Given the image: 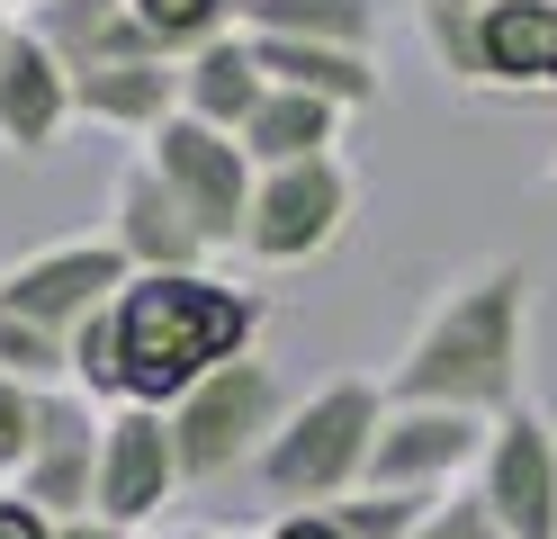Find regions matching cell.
I'll use <instances>...</instances> for the list:
<instances>
[{
    "label": "cell",
    "instance_id": "cell-1",
    "mask_svg": "<svg viewBox=\"0 0 557 539\" xmlns=\"http://www.w3.org/2000/svg\"><path fill=\"white\" fill-rule=\"evenodd\" d=\"M261 315L270 306L252 297V287H225L216 270L126 279L117 306L99 323H82L73 387L90 395V405H153V414H171L207 369H225V359L252 351Z\"/></svg>",
    "mask_w": 557,
    "mask_h": 539
},
{
    "label": "cell",
    "instance_id": "cell-2",
    "mask_svg": "<svg viewBox=\"0 0 557 539\" xmlns=\"http://www.w3.org/2000/svg\"><path fill=\"white\" fill-rule=\"evenodd\" d=\"M531 306H540V287L521 252L459 270L405 333L396 369H387V405H459L485 422L521 405L531 395Z\"/></svg>",
    "mask_w": 557,
    "mask_h": 539
},
{
    "label": "cell",
    "instance_id": "cell-3",
    "mask_svg": "<svg viewBox=\"0 0 557 539\" xmlns=\"http://www.w3.org/2000/svg\"><path fill=\"white\" fill-rule=\"evenodd\" d=\"M377 431H387V378L342 369V378H324L315 395L288 405V422H278L270 450L252 458V477H261V494L297 503V513H324V503L369 486Z\"/></svg>",
    "mask_w": 557,
    "mask_h": 539
},
{
    "label": "cell",
    "instance_id": "cell-4",
    "mask_svg": "<svg viewBox=\"0 0 557 539\" xmlns=\"http://www.w3.org/2000/svg\"><path fill=\"white\" fill-rule=\"evenodd\" d=\"M297 395L278 387V369L261 351L225 359V369H207L181 405H171V450H181V486H216L234 467H252L270 450V431L288 422Z\"/></svg>",
    "mask_w": 557,
    "mask_h": 539
},
{
    "label": "cell",
    "instance_id": "cell-5",
    "mask_svg": "<svg viewBox=\"0 0 557 539\" xmlns=\"http://www.w3.org/2000/svg\"><path fill=\"white\" fill-rule=\"evenodd\" d=\"M360 216V171L351 154L324 162H288V171H252V216H243V252L261 270H306L351 234Z\"/></svg>",
    "mask_w": 557,
    "mask_h": 539
},
{
    "label": "cell",
    "instance_id": "cell-6",
    "mask_svg": "<svg viewBox=\"0 0 557 539\" xmlns=\"http://www.w3.org/2000/svg\"><path fill=\"white\" fill-rule=\"evenodd\" d=\"M449 90L476 99H557V0H495L468 27L423 36Z\"/></svg>",
    "mask_w": 557,
    "mask_h": 539
},
{
    "label": "cell",
    "instance_id": "cell-7",
    "mask_svg": "<svg viewBox=\"0 0 557 539\" xmlns=\"http://www.w3.org/2000/svg\"><path fill=\"white\" fill-rule=\"evenodd\" d=\"M126 252L109 234H54L37 252H18V261H0V315H18V323H37V333L54 342H82V323H99L117 306V287H126Z\"/></svg>",
    "mask_w": 557,
    "mask_h": 539
},
{
    "label": "cell",
    "instance_id": "cell-8",
    "mask_svg": "<svg viewBox=\"0 0 557 539\" xmlns=\"http://www.w3.org/2000/svg\"><path fill=\"white\" fill-rule=\"evenodd\" d=\"M145 162L181 216L198 225L207 252H243V216H252V154H243L234 135L198 126V118H171L162 135H145Z\"/></svg>",
    "mask_w": 557,
    "mask_h": 539
},
{
    "label": "cell",
    "instance_id": "cell-9",
    "mask_svg": "<svg viewBox=\"0 0 557 539\" xmlns=\"http://www.w3.org/2000/svg\"><path fill=\"white\" fill-rule=\"evenodd\" d=\"M468 494L495 513L504 539H557V414L540 395H521V405L495 414Z\"/></svg>",
    "mask_w": 557,
    "mask_h": 539
},
{
    "label": "cell",
    "instance_id": "cell-10",
    "mask_svg": "<svg viewBox=\"0 0 557 539\" xmlns=\"http://www.w3.org/2000/svg\"><path fill=\"white\" fill-rule=\"evenodd\" d=\"M485 414L459 405H387V431L369 450V486L377 494H449V477H468L485 458Z\"/></svg>",
    "mask_w": 557,
    "mask_h": 539
},
{
    "label": "cell",
    "instance_id": "cell-11",
    "mask_svg": "<svg viewBox=\"0 0 557 539\" xmlns=\"http://www.w3.org/2000/svg\"><path fill=\"white\" fill-rule=\"evenodd\" d=\"M171 494H181L171 414H153V405H109V414H99V522L145 530Z\"/></svg>",
    "mask_w": 557,
    "mask_h": 539
},
{
    "label": "cell",
    "instance_id": "cell-12",
    "mask_svg": "<svg viewBox=\"0 0 557 539\" xmlns=\"http://www.w3.org/2000/svg\"><path fill=\"white\" fill-rule=\"evenodd\" d=\"M99 234L126 252V270H135V279H181V270H207V261H216V252L198 243V225L181 216V198H171L162 180H153V162H145V154L117 171Z\"/></svg>",
    "mask_w": 557,
    "mask_h": 539
},
{
    "label": "cell",
    "instance_id": "cell-13",
    "mask_svg": "<svg viewBox=\"0 0 557 539\" xmlns=\"http://www.w3.org/2000/svg\"><path fill=\"white\" fill-rule=\"evenodd\" d=\"M18 494L37 503L46 522L99 513V405L82 387H54L46 395V431H37V458L18 467Z\"/></svg>",
    "mask_w": 557,
    "mask_h": 539
},
{
    "label": "cell",
    "instance_id": "cell-14",
    "mask_svg": "<svg viewBox=\"0 0 557 539\" xmlns=\"http://www.w3.org/2000/svg\"><path fill=\"white\" fill-rule=\"evenodd\" d=\"M63 126H73V72L54 63V46L37 27H18L0 46V154H54Z\"/></svg>",
    "mask_w": 557,
    "mask_h": 539
},
{
    "label": "cell",
    "instance_id": "cell-15",
    "mask_svg": "<svg viewBox=\"0 0 557 539\" xmlns=\"http://www.w3.org/2000/svg\"><path fill=\"white\" fill-rule=\"evenodd\" d=\"M73 118L117 126V135H162L171 118H181V63L171 54H135V63L73 72Z\"/></svg>",
    "mask_w": 557,
    "mask_h": 539
},
{
    "label": "cell",
    "instance_id": "cell-16",
    "mask_svg": "<svg viewBox=\"0 0 557 539\" xmlns=\"http://www.w3.org/2000/svg\"><path fill=\"white\" fill-rule=\"evenodd\" d=\"M252 54L278 90H306L342 108V118H369L377 99H387V72H377V54H342V46H288V36H252Z\"/></svg>",
    "mask_w": 557,
    "mask_h": 539
},
{
    "label": "cell",
    "instance_id": "cell-17",
    "mask_svg": "<svg viewBox=\"0 0 557 539\" xmlns=\"http://www.w3.org/2000/svg\"><path fill=\"white\" fill-rule=\"evenodd\" d=\"M270 99V72H261V54H252V36H216V46H198L189 63H181V118H198V126H216V135H243V118Z\"/></svg>",
    "mask_w": 557,
    "mask_h": 539
},
{
    "label": "cell",
    "instance_id": "cell-18",
    "mask_svg": "<svg viewBox=\"0 0 557 539\" xmlns=\"http://www.w3.org/2000/svg\"><path fill=\"white\" fill-rule=\"evenodd\" d=\"M342 108H324V99H306V90H278L270 82V99L243 118V154H252V171H288V162H324V154H342Z\"/></svg>",
    "mask_w": 557,
    "mask_h": 539
},
{
    "label": "cell",
    "instance_id": "cell-19",
    "mask_svg": "<svg viewBox=\"0 0 557 539\" xmlns=\"http://www.w3.org/2000/svg\"><path fill=\"white\" fill-rule=\"evenodd\" d=\"M18 27H37L46 46H54L63 72H99V63H135V54H153V36L135 27L126 0H54V10L18 19Z\"/></svg>",
    "mask_w": 557,
    "mask_h": 539
},
{
    "label": "cell",
    "instance_id": "cell-20",
    "mask_svg": "<svg viewBox=\"0 0 557 539\" xmlns=\"http://www.w3.org/2000/svg\"><path fill=\"white\" fill-rule=\"evenodd\" d=\"M243 36H288V46L377 54V0H243Z\"/></svg>",
    "mask_w": 557,
    "mask_h": 539
},
{
    "label": "cell",
    "instance_id": "cell-21",
    "mask_svg": "<svg viewBox=\"0 0 557 539\" xmlns=\"http://www.w3.org/2000/svg\"><path fill=\"white\" fill-rule=\"evenodd\" d=\"M126 10L153 36V54H171V63H189L198 46H216V36L243 27V0H126Z\"/></svg>",
    "mask_w": 557,
    "mask_h": 539
},
{
    "label": "cell",
    "instance_id": "cell-22",
    "mask_svg": "<svg viewBox=\"0 0 557 539\" xmlns=\"http://www.w3.org/2000/svg\"><path fill=\"white\" fill-rule=\"evenodd\" d=\"M432 503H441V494H377V486H360V494L324 503V522H333L342 539H413V530L432 522Z\"/></svg>",
    "mask_w": 557,
    "mask_h": 539
},
{
    "label": "cell",
    "instance_id": "cell-23",
    "mask_svg": "<svg viewBox=\"0 0 557 539\" xmlns=\"http://www.w3.org/2000/svg\"><path fill=\"white\" fill-rule=\"evenodd\" d=\"M0 378H18V387H73V342H54V333H37V323L0 315Z\"/></svg>",
    "mask_w": 557,
    "mask_h": 539
},
{
    "label": "cell",
    "instance_id": "cell-24",
    "mask_svg": "<svg viewBox=\"0 0 557 539\" xmlns=\"http://www.w3.org/2000/svg\"><path fill=\"white\" fill-rule=\"evenodd\" d=\"M46 395H54V387H18V378H0V486H18V467L37 458Z\"/></svg>",
    "mask_w": 557,
    "mask_h": 539
},
{
    "label": "cell",
    "instance_id": "cell-25",
    "mask_svg": "<svg viewBox=\"0 0 557 539\" xmlns=\"http://www.w3.org/2000/svg\"><path fill=\"white\" fill-rule=\"evenodd\" d=\"M413 539H504V530H495V513H485L476 494H441V503H432V522L413 530Z\"/></svg>",
    "mask_w": 557,
    "mask_h": 539
},
{
    "label": "cell",
    "instance_id": "cell-26",
    "mask_svg": "<svg viewBox=\"0 0 557 539\" xmlns=\"http://www.w3.org/2000/svg\"><path fill=\"white\" fill-rule=\"evenodd\" d=\"M0 539H54V522H46L18 486H0Z\"/></svg>",
    "mask_w": 557,
    "mask_h": 539
},
{
    "label": "cell",
    "instance_id": "cell-27",
    "mask_svg": "<svg viewBox=\"0 0 557 539\" xmlns=\"http://www.w3.org/2000/svg\"><path fill=\"white\" fill-rule=\"evenodd\" d=\"M495 0H413V27L423 36H441V27H468V19H485Z\"/></svg>",
    "mask_w": 557,
    "mask_h": 539
},
{
    "label": "cell",
    "instance_id": "cell-28",
    "mask_svg": "<svg viewBox=\"0 0 557 539\" xmlns=\"http://www.w3.org/2000/svg\"><path fill=\"white\" fill-rule=\"evenodd\" d=\"M54 539H145V530H117V522H99V513H82V522H54Z\"/></svg>",
    "mask_w": 557,
    "mask_h": 539
},
{
    "label": "cell",
    "instance_id": "cell-29",
    "mask_svg": "<svg viewBox=\"0 0 557 539\" xmlns=\"http://www.w3.org/2000/svg\"><path fill=\"white\" fill-rule=\"evenodd\" d=\"M270 539H342V530H333L324 513H288V522H278V530H270Z\"/></svg>",
    "mask_w": 557,
    "mask_h": 539
},
{
    "label": "cell",
    "instance_id": "cell-30",
    "mask_svg": "<svg viewBox=\"0 0 557 539\" xmlns=\"http://www.w3.org/2000/svg\"><path fill=\"white\" fill-rule=\"evenodd\" d=\"M540 216H557V154H548V171H540Z\"/></svg>",
    "mask_w": 557,
    "mask_h": 539
},
{
    "label": "cell",
    "instance_id": "cell-31",
    "mask_svg": "<svg viewBox=\"0 0 557 539\" xmlns=\"http://www.w3.org/2000/svg\"><path fill=\"white\" fill-rule=\"evenodd\" d=\"M10 36H18V10H10V0H0V46H10Z\"/></svg>",
    "mask_w": 557,
    "mask_h": 539
},
{
    "label": "cell",
    "instance_id": "cell-32",
    "mask_svg": "<svg viewBox=\"0 0 557 539\" xmlns=\"http://www.w3.org/2000/svg\"><path fill=\"white\" fill-rule=\"evenodd\" d=\"M10 10H18V19H37V10H54V0H10Z\"/></svg>",
    "mask_w": 557,
    "mask_h": 539
},
{
    "label": "cell",
    "instance_id": "cell-33",
    "mask_svg": "<svg viewBox=\"0 0 557 539\" xmlns=\"http://www.w3.org/2000/svg\"><path fill=\"white\" fill-rule=\"evenodd\" d=\"M162 539H225V530H162Z\"/></svg>",
    "mask_w": 557,
    "mask_h": 539
},
{
    "label": "cell",
    "instance_id": "cell-34",
    "mask_svg": "<svg viewBox=\"0 0 557 539\" xmlns=\"http://www.w3.org/2000/svg\"><path fill=\"white\" fill-rule=\"evenodd\" d=\"M225 539H252V530H225ZM261 539H270V530H261Z\"/></svg>",
    "mask_w": 557,
    "mask_h": 539
}]
</instances>
